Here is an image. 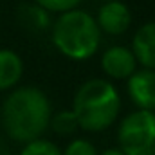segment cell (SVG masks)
<instances>
[{
  "instance_id": "6da1fadb",
  "label": "cell",
  "mask_w": 155,
  "mask_h": 155,
  "mask_svg": "<svg viewBox=\"0 0 155 155\" xmlns=\"http://www.w3.org/2000/svg\"><path fill=\"white\" fill-rule=\"evenodd\" d=\"M51 116V99L41 88L33 85L13 88L0 108V121L5 135L22 144L40 139L49 128Z\"/></svg>"
},
{
  "instance_id": "7a4b0ae2",
  "label": "cell",
  "mask_w": 155,
  "mask_h": 155,
  "mask_svg": "<svg viewBox=\"0 0 155 155\" xmlns=\"http://www.w3.org/2000/svg\"><path fill=\"white\" fill-rule=\"evenodd\" d=\"M71 110L81 130L90 134L105 132L119 119L121 96L112 81L105 78H90L78 87Z\"/></svg>"
},
{
  "instance_id": "3957f363",
  "label": "cell",
  "mask_w": 155,
  "mask_h": 155,
  "mask_svg": "<svg viewBox=\"0 0 155 155\" xmlns=\"http://www.w3.org/2000/svg\"><path fill=\"white\" fill-rule=\"evenodd\" d=\"M101 38L96 18L79 7L60 15L51 27V41L56 51L74 61L92 58L101 47Z\"/></svg>"
},
{
  "instance_id": "277c9868",
  "label": "cell",
  "mask_w": 155,
  "mask_h": 155,
  "mask_svg": "<svg viewBox=\"0 0 155 155\" xmlns=\"http://www.w3.org/2000/svg\"><path fill=\"white\" fill-rule=\"evenodd\" d=\"M119 150L124 155H155V112L134 110L117 128Z\"/></svg>"
},
{
  "instance_id": "5b68a950",
  "label": "cell",
  "mask_w": 155,
  "mask_h": 155,
  "mask_svg": "<svg viewBox=\"0 0 155 155\" xmlns=\"http://www.w3.org/2000/svg\"><path fill=\"white\" fill-rule=\"evenodd\" d=\"M101 35L121 36L132 25V11L124 2H105L94 16Z\"/></svg>"
},
{
  "instance_id": "8992f818",
  "label": "cell",
  "mask_w": 155,
  "mask_h": 155,
  "mask_svg": "<svg viewBox=\"0 0 155 155\" xmlns=\"http://www.w3.org/2000/svg\"><path fill=\"white\" fill-rule=\"evenodd\" d=\"M126 92L135 110L155 112V71L137 69L126 79Z\"/></svg>"
},
{
  "instance_id": "52a82bcc",
  "label": "cell",
  "mask_w": 155,
  "mask_h": 155,
  "mask_svg": "<svg viewBox=\"0 0 155 155\" xmlns=\"http://www.w3.org/2000/svg\"><path fill=\"white\" fill-rule=\"evenodd\" d=\"M101 71L110 79H128L137 71L135 56L132 54L130 47L124 45H112L101 54ZM108 79V81H110Z\"/></svg>"
},
{
  "instance_id": "ba28073f",
  "label": "cell",
  "mask_w": 155,
  "mask_h": 155,
  "mask_svg": "<svg viewBox=\"0 0 155 155\" xmlns=\"http://www.w3.org/2000/svg\"><path fill=\"white\" fill-rule=\"evenodd\" d=\"M132 54L137 65L143 69L155 71V20L143 24L132 38Z\"/></svg>"
},
{
  "instance_id": "9c48e42d",
  "label": "cell",
  "mask_w": 155,
  "mask_h": 155,
  "mask_svg": "<svg viewBox=\"0 0 155 155\" xmlns=\"http://www.w3.org/2000/svg\"><path fill=\"white\" fill-rule=\"evenodd\" d=\"M24 76V60L13 49H0V92H7L18 87Z\"/></svg>"
},
{
  "instance_id": "30bf717a",
  "label": "cell",
  "mask_w": 155,
  "mask_h": 155,
  "mask_svg": "<svg viewBox=\"0 0 155 155\" xmlns=\"http://www.w3.org/2000/svg\"><path fill=\"white\" fill-rule=\"evenodd\" d=\"M16 15H18V22L24 27H27L29 31H45L52 24L51 22V15L45 9H41L40 5H36L35 2L22 4L18 7Z\"/></svg>"
},
{
  "instance_id": "8fae6325",
  "label": "cell",
  "mask_w": 155,
  "mask_h": 155,
  "mask_svg": "<svg viewBox=\"0 0 155 155\" xmlns=\"http://www.w3.org/2000/svg\"><path fill=\"white\" fill-rule=\"evenodd\" d=\"M49 126H51V130L54 134L63 135V137L74 135L76 130L79 128L78 126V119H76L72 110H60V112L52 114L51 116V121H49Z\"/></svg>"
},
{
  "instance_id": "7c38bea8",
  "label": "cell",
  "mask_w": 155,
  "mask_h": 155,
  "mask_svg": "<svg viewBox=\"0 0 155 155\" xmlns=\"http://www.w3.org/2000/svg\"><path fill=\"white\" fill-rule=\"evenodd\" d=\"M20 155H61V148L56 143L40 137L36 141L24 144V148L20 150Z\"/></svg>"
},
{
  "instance_id": "4fadbf2b",
  "label": "cell",
  "mask_w": 155,
  "mask_h": 155,
  "mask_svg": "<svg viewBox=\"0 0 155 155\" xmlns=\"http://www.w3.org/2000/svg\"><path fill=\"white\" fill-rule=\"evenodd\" d=\"M81 2H83V0H35V4L40 5L41 9H45L49 15H51V13L63 15V13L74 11V9H78V5H79Z\"/></svg>"
},
{
  "instance_id": "5bb4252c",
  "label": "cell",
  "mask_w": 155,
  "mask_h": 155,
  "mask_svg": "<svg viewBox=\"0 0 155 155\" xmlns=\"http://www.w3.org/2000/svg\"><path fill=\"white\" fill-rule=\"evenodd\" d=\"M61 155H99V152L88 139L78 137L65 146V150H61Z\"/></svg>"
},
{
  "instance_id": "9a60e30c",
  "label": "cell",
  "mask_w": 155,
  "mask_h": 155,
  "mask_svg": "<svg viewBox=\"0 0 155 155\" xmlns=\"http://www.w3.org/2000/svg\"><path fill=\"white\" fill-rule=\"evenodd\" d=\"M99 155H124V153H123V152H121L117 146H112V148H107V150H103Z\"/></svg>"
},
{
  "instance_id": "2e32d148",
  "label": "cell",
  "mask_w": 155,
  "mask_h": 155,
  "mask_svg": "<svg viewBox=\"0 0 155 155\" xmlns=\"http://www.w3.org/2000/svg\"><path fill=\"white\" fill-rule=\"evenodd\" d=\"M0 155H11L9 153V150H7V146L2 144V143H0Z\"/></svg>"
},
{
  "instance_id": "e0dca14e",
  "label": "cell",
  "mask_w": 155,
  "mask_h": 155,
  "mask_svg": "<svg viewBox=\"0 0 155 155\" xmlns=\"http://www.w3.org/2000/svg\"><path fill=\"white\" fill-rule=\"evenodd\" d=\"M101 2L105 4V2H123V0H101Z\"/></svg>"
}]
</instances>
